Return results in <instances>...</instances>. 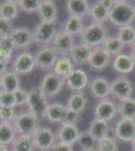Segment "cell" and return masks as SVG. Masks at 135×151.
Here are the masks:
<instances>
[{"mask_svg": "<svg viewBox=\"0 0 135 151\" xmlns=\"http://www.w3.org/2000/svg\"><path fill=\"white\" fill-rule=\"evenodd\" d=\"M17 135L32 136L34 132L40 127V118L28 111L20 112L16 115L13 122Z\"/></svg>", "mask_w": 135, "mask_h": 151, "instance_id": "cell-5", "label": "cell"}, {"mask_svg": "<svg viewBox=\"0 0 135 151\" xmlns=\"http://www.w3.org/2000/svg\"><path fill=\"white\" fill-rule=\"evenodd\" d=\"M91 5L87 0H68L66 1V9L69 16L84 18L89 15Z\"/></svg>", "mask_w": 135, "mask_h": 151, "instance_id": "cell-21", "label": "cell"}, {"mask_svg": "<svg viewBox=\"0 0 135 151\" xmlns=\"http://www.w3.org/2000/svg\"><path fill=\"white\" fill-rule=\"evenodd\" d=\"M116 37L124 45H132L135 43V28L132 25L120 27L117 31Z\"/></svg>", "mask_w": 135, "mask_h": 151, "instance_id": "cell-36", "label": "cell"}, {"mask_svg": "<svg viewBox=\"0 0 135 151\" xmlns=\"http://www.w3.org/2000/svg\"><path fill=\"white\" fill-rule=\"evenodd\" d=\"M134 18V5L127 1H115L114 6L109 12V21L119 28L131 25Z\"/></svg>", "mask_w": 135, "mask_h": 151, "instance_id": "cell-2", "label": "cell"}, {"mask_svg": "<svg viewBox=\"0 0 135 151\" xmlns=\"http://www.w3.org/2000/svg\"><path fill=\"white\" fill-rule=\"evenodd\" d=\"M62 24L58 20L40 21L33 29V43L40 47L51 45L61 29Z\"/></svg>", "mask_w": 135, "mask_h": 151, "instance_id": "cell-1", "label": "cell"}, {"mask_svg": "<svg viewBox=\"0 0 135 151\" xmlns=\"http://www.w3.org/2000/svg\"><path fill=\"white\" fill-rule=\"evenodd\" d=\"M65 86V79L58 77L53 72H48L41 78L38 89L43 96L48 100L58 96Z\"/></svg>", "mask_w": 135, "mask_h": 151, "instance_id": "cell-4", "label": "cell"}, {"mask_svg": "<svg viewBox=\"0 0 135 151\" xmlns=\"http://www.w3.org/2000/svg\"><path fill=\"white\" fill-rule=\"evenodd\" d=\"M11 151H36L31 136L17 135L10 145Z\"/></svg>", "mask_w": 135, "mask_h": 151, "instance_id": "cell-33", "label": "cell"}, {"mask_svg": "<svg viewBox=\"0 0 135 151\" xmlns=\"http://www.w3.org/2000/svg\"><path fill=\"white\" fill-rule=\"evenodd\" d=\"M89 77L88 74L82 69H75L65 79V85L73 93L83 92L89 86Z\"/></svg>", "mask_w": 135, "mask_h": 151, "instance_id": "cell-13", "label": "cell"}, {"mask_svg": "<svg viewBox=\"0 0 135 151\" xmlns=\"http://www.w3.org/2000/svg\"><path fill=\"white\" fill-rule=\"evenodd\" d=\"M78 144L82 149H88V148H95L97 141L94 139L88 130L81 131L79 138H78Z\"/></svg>", "mask_w": 135, "mask_h": 151, "instance_id": "cell-39", "label": "cell"}, {"mask_svg": "<svg viewBox=\"0 0 135 151\" xmlns=\"http://www.w3.org/2000/svg\"><path fill=\"white\" fill-rule=\"evenodd\" d=\"M14 97H15L16 107L26 106L28 98V91H26L23 88H20V89H18L17 91L14 92Z\"/></svg>", "mask_w": 135, "mask_h": 151, "instance_id": "cell-43", "label": "cell"}, {"mask_svg": "<svg viewBox=\"0 0 135 151\" xmlns=\"http://www.w3.org/2000/svg\"><path fill=\"white\" fill-rule=\"evenodd\" d=\"M96 149L98 151H118V143L114 137L108 135L97 141Z\"/></svg>", "mask_w": 135, "mask_h": 151, "instance_id": "cell-38", "label": "cell"}, {"mask_svg": "<svg viewBox=\"0 0 135 151\" xmlns=\"http://www.w3.org/2000/svg\"><path fill=\"white\" fill-rule=\"evenodd\" d=\"M13 28V23L11 20L0 17V37L9 36Z\"/></svg>", "mask_w": 135, "mask_h": 151, "instance_id": "cell-42", "label": "cell"}, {"mask_svg": "<svg viewBox=\"0 0 135 151\" xmlns=\"http://www.w3.org/2000/svg\"><path fill=\"white\" fill-rule=\"evenodd\" d=\"M134 11H135V5H134Z\"/></svg>", "mask_w": 135, "mask_h": 151, "instance_id": "cell-53", "label": "cell"}, {"mask_svg": "<svg viewBox=\"0 0 135 151\" xmlns=\"http://www.w3.org/2000/svg\"><path fill=\"white\" fill-rule=\"evenodd\" d=\"M125 45L120 41L116 36H108L102 45V48L110 55H121L123 52Z\"/></svg>", "mask_w": 135, "mask_h": 151, "instance_id": "cell-34", "label": "cell"}, {"mask_svg": "<svg viewBox=\"0 0 135 151\" xmlns=\"http://www.w3.org/2000/svg\"><path fill=\"white\" fill-rule=\"evenodd\" d=\"M58 58V55L51 48V45L40 47L38 50V52L34 53V60H35L36 68L43 70H53V68Z\"/></svg>", "mask_w": 135, "mask_h": 151, "instance_id": "cell-11", "label": "cell"}, {"mask_svg": "<svg viewBox=\"0 0 135 151\" xmlns=\"http://www.w3.org/2000/svg\"><path fill=\"white\" fill-rule=\"evenodd\" d=\"M0 86H1V76H0Z\"/></svg>", "mask_w": 135, "mask_h": 151, "instance_id": "cell-52", "label": "cell"}, {"mask_svg": "<svg viewBox=\"0 0 135 151\" xmlns=\"http://www.w3.org/2000/svg\"><path fill=\"white\" fill-rule=\"evenodd\" d=\"M131 147H132V151H135V138L131 141Z\"/></svg>", "mask_w": 135, "mask_h": 151, "instance_id": "cell-51", "label": "cell"}, {"mask_svg": "<svg viewBox=\"0 0 135 151\" xmlns=\"http://www.w3.org/2000/svg\"><path fill=\"white\" fill-rule=\"evenodd\" d=\"M35 69L36 65L35 60H34V55L26 50L19 52L18 55H15L10 64V70L18 75L19 77L30 74Z\"/></svg>", "mask_w": 135, "mask_h": 151, "instance_id": "cell-6", "label": "cell"}, {"mask_svg": "<svg viewBox=\"0 0 135 151\" xmlns=\"http://www.w3.org/2000/svg\"><path fill=\"white\" fill-rule=\"evenodd\" d=\"M0 4H1V2H0Z\"/></svg>", "mask_w": 135, "mask_h": 151, "instance_id": "cell-54", "label": "cell"}, {"mask_svg": "<svg viewBox=\"0 0 135 151\" xmlns=\"http://www.w3.org/2000/svg\"><path fill=\"white\" fill-rule=\"evenodd\" d=\"M89 16L95 23L104 24L105 21L109 20V11L105 9L99 2H96L95 4L91 5Z\"/></svg>", "mask_w": 135, "mask_h": 151, "instance_id": "cell-35", "label": "cell"}, {"mask_svg": "<svg viewBox=\"0 0 135 151\" xmlns=\"http://www.w3.org/2000/svg\"><path fill=\"white\" fill-rule=\"evenodd\" d=\"M20 10H19L17 0H4L0 4V17L13 21L18 17Z\"/></svg>", "mask_w": 135, "mask_h": 151, "instance_id": "cell-28", "label": "cell"}, {"mask_svg": "<svg viewBox=\"0 0 135 151\" xmlns=\"http://www.w3.org/2000/svg\"><path fill=\"white\" fill-rule=\"evenodd\" d=\"M98 2H99L105 9H107L109 12L115 4V1H113V0H100V1H98Z\"/></svg>", "mask_w": 135, "mask_h": 151, "instance_id": "cell-46", "label": "cell"}, {"mask_svg": "<svg viewBox=\"0 0 135 151\" xmlns=\"http://www.w3.org/2000/svg\"><path fill=\"white\" fill-rule=\"evenodd\" d=\"M132 92H133L132 83L125 76L117 77L110 83V96L119 102L130 98Z\"/></svg>", "mask_w": 135, "mask_h": 151, "instance_id": "cell-9", "label": "cell"}, {"mask_svg": "<svg viewBox=\"0 0 135 151\" xmlns=\"http://www.w3.org/2000/svg\"><path fill=\"white\" fill-rule=\"evenodd\" d=\"M114 135L120 141L131 142L135 138V120L121 118L115 124Z\"/></svg>", "mask_w": 135, "mask_h": 151, "instance_id": "cell-15", "label": "cell"}, {"mask_svg": "<svg viewBox=\"0 0 135 151\" xmlns=\"http://www.w3.org/2000/svg\"><path fill=\"white\" fill-rule=\"evenodd\" d=\"M107 37V29L104 24L95 22L85 26L84 30L80 35L81 42L92 48L102 47L103 42Z\"/></svg>", "mask_w": 135, "mask_h": 151, "instance_id": "cell-3", "label": "cell"}, {"mask_svg": "<svg viewBox=\"0 0 135 151\" xmlns=\"http://www.w3.org/2000/svg\"><path fill=\"white\" fill-rule=\"evenodd\" d=\"M84 28L85 25H84L83 18L76 17V16H69L63 24L62 30L75 37L77 35L80 36L81 33L84 30Z\"/></svg>", "mask_w": 135, "mask_h": 151, "instance_id": "cell-29", "label": "cell"}, {"mask_svg": "<svg viewBox=\"0 0 135 151\" xmlns=\"http://www.w3.org/2000/svg\"><path fill=\"white\" fill-rule=\"evenodd\" d=\"M51 151H74V147L72 145H68L65 143L56 142V144L51 149Z\"/></svg>", "mask_w": 135, "mask_h": 151, "instance_id": "cell-45", "label": "cell"}, {"mask_svg": "<svg viewBox=\"0 0 135 151\" xmlns=\"http://www.w3.org/2000/svg\"><path fill=\"white\" fill-rule=\"evenodd\" d=\"M131 151H132V150H131Z\"/></svg>", "mask_w": 135, "mask_h": 151, "instance_id": "cell-55", "label": "cell"}, {"mask_svg": "<svg viewBox=\"0 0 135 151\" xmlns=\"http://www.w3.org/2000/svg\"><path fill=\"white\" fill-rule=\"evenodd\" d=\"M14 52L15 47L10 37L9 36L0 37V60L7 65H10L14 58Z\"/></svg>", "mask_w": 135, "mask_h": 151, "instance_id": "cell-31", "label": "cell"}, {"mask_svg": "<svg viewBox=\"0 0 135 151\" xmlns=\"http://www.w3.org/2000/svg\"><path fill=\"white\" fill-rule=\"evenodd\" d=\"M31 137L36 151H51L58 142L56 134L50 127L45 126H40Z\"/></svg>", "mask_w": 135, "mask_h": 151, "instance_id": "cell-8", "label": "cell"}, {"mask_svg": "<svg viewBox=\"0 0 135 151\" xmlns=\"http://www.w3.org/2000/svg\"><path fill=\"white\" fill-rule=\"evenodd\" d=\"M0 107H10V108H16L14 93L0 91Z\"/></svg>", "mask_w": 135, "mask_h": 151, "instance_id": "cell-41", "label": "cell"}, {"mask_svg": "<svg viewBox=\"0 0 135 151\" xmlns=\"http://www.w3.org/2000/svg\"><path fill=\"white\" fill-rule=\"evenodd\" d=\"M74 70H75V65L70 57H58L51 72H53L58 77L66 79Z\"/></svg>", "mask_w": 135, "mask_h": 151, "instance_id": "cell-27", "label": "cell"}, {"mask_svg": "<svg viewBox=\"0 0 135 151\" xmlns=\"http://www.w3.org/2000/svg\"><path fill=\"white\" fill-rule=\"evenodd\" d=\"M0 151H11L9 146H2L0 145Z\"/></svg>", "mask_w": 135, "mask_h": 151, "instance_id": "cell-49", "label": "cell"}, {"mask_svg": "<svg viewBox=\"0 0 135 151\" xmlns=\"http://www.w3.org/2000/svg\"><path fill=\"white\" fill-rule=\"evenodd\" d=\"M130 57H131L132 60H134L135 63V43H133V45H131V50H130Z\"/></svg>", "mask_w": 135, "mask_h": 151, "instance_id": "cell-48", "label": "cell"}, {"mask_svg": "<svg viewBox=\"0 0 135 151\" xmlns=\"http://www.w3.org/2000/svg\"><path fill=\"white\" fill-rule=\"evenodd\" d=\"M15 50H22L23 52L33 43V31L27 26L14 27L9 35Z\"/></svg>", "mask_w": 135, "mask_h": 151, "instance_id": "cell-10", "label": "cell"}, {"mask_svg": "<svg viewBox=\"0 0 135 151\" xmlns=\"http://www.w3.org/2000/svg\"><path fill=\"white\" fill-rule=\"evenodd\" d=\"M75 45V37L64 30H61L53 40L51 47L58 57H69Z\"/></svg>", "mask_w": 135, "mask_h": 151, "instance_id": "cell-12", "label": "cell"}, {"mask_svg": "<svg viewBox=\"0 0 135 151\" xmlns=\"http://www.w3.org/2000/svg\"><path fill=\"white\" fill-rule=\"evenodd\" d=\"M88 87L92 96L98 100L107 99L110 96V83L103 77H97L91 80Z\"/></svg>", "mask_w": 135, "mask_h": 151, "instance_id": "cell-19", "label": "cell"}, {"mask_svg": "<svg viewBox=\"0 0 135 151\" xmlns=\"http://www.w3.org/2000/svg\"><path fill=\"white\" fill-rule=\"evenodd\" d=\"M15 108L10 107H0V121L7 123H13L16 118Z\"/></svg>", "mask_w": 135, "mask_h": 151, "instance_id": "cell-40", "label": "cell"}, {"mask_svg": "<svg viewBox=\"0 0 135 151\" xmlns=\"http://www.w3.org/2000/svg\"><path fill=\"white\" fill-rule=\"evenodd\" d=\"M41 0H17L20 12L24 14H36L40 6Z\"/></svg>", "mask_w": 135, "mask_h": 151, "instance_id": "cell-37", "label": "cell"}, {"mask_svg": "<svg viewBox=\"0 0 135 151\" xmlns=\"http://www.w3.org/2000/svg\"><path fill=\"white\" fill-rule=\"evenodd\" d=\"M117 111H118V115L122 119L135 120V98L130 97L128 99L119 102Z\"/></svg>", "mask_w": 135, "mask_h": 151, "instance_id": "cell-32", "label": "cell"}, {"mask_svg": "<svg viewBox=\"0 0 135 151\" xmlns=\"http://www.w3.org/2000/svg\"><path fill=\"white\" fill-rule=\"evenodd\" d=\"M88 131L94 137L96 141H99L102 138L108 136V133H109V124L106 121L100 120L98 118H94L90 122Z\"/></svg>", "mask_w": 135, "mask_h": 151, "instance_id": "cell-26", "label": "cell"}, {"mask_svg": "<svg viewBox=\"0 0 135 151\" xmlns=\"http://www.w3.org/2000/svg\"><path fill=\"white\" fill-rule=\"evenodd\" d=\"M81 131L78 126L71 125V124L62 123L56 131V140L58 142L65 143L68 145H74L78 142Z\"/></svg>", "mask_w": 135, "mask_h": 151, "instance_id": "cell-16", "label": "cell"}, {"mask_svg": "<svg viewBox=\"0 0 135 151\" xmlns=\"http://www.w3.org/2000/svg\"><path fill=\"white\" fill-rule=\"evenodd\" d=\"M87 102V96L83 92H76V93H72L69 96L66 106H67L68 110L81 114L85 111Z\"/></svg>", "mask_w": 135, "mask_h": 151, "instance_id": "cell-24", "label": "cell"}, {"mask_svg": "<svg viewBox=\"0 0 135 151\" xmlns=\"http://www.w3.org/2000/svg\"><path fill=\"white\" fill-rule=\"evenodd\" d=\"M68 108L66 105L61 103H50L45 110V117L48 122L51 124H62L65 122Z\"/></svg>", "mask_w": 135, "mask_h": 151, "instance_id": "cell-18", "label": "cell"}, {"mask_svg": "<svg viewBox=\"0 0 135 151\" xmlns=\"http://www.w3.org/2000/svg\"><path fill=\"white\" fill-rule=\"evenodd\" d=\"M7 70H8V65L0 60V76L5 74Z\"/></svg>", "mask_w": 135, "mask_h": 151, "instance_id": "cell-47", "label": "cell"}, {"mask_svg": "<svg viewBox=\"0 0 135 151\" xmlns=\"http://www.w3.org/2000/svg\"><path fill=\"white\" fill-rule=\"evenodd\" d=\"M80 151H98V150L95 147V148H88V149H81Z\"/></svg>", "mask_w": 135, "mask_h": 151, "instance_id": "cell-50", "label": "cell"}, {"mask_svg": "<svg viewBox=\"0 0 135 151\" xmlns=\"http://www.w3.org/2000/svg\"><path fill=\"white\" fill-rule=\"evenodd\" d=\"M21 88L20 77L13 73L12 70H7L5 74L1 76V86L0 91L14 93L18 89Z\"/></svg>", "mask_w": 135, "mask_h": 151, "instance_id": "cell-23", "label": "cell"}, {"mask_svg": "<svg viewBox=\"0 0 135 151\" xmlns=\"http://www.w3.org/2000/svg\"><path fill=\"white\" fill-rule=\"evenodd\" d=\"M117 114H118L117 105L115 104L114 101L110 100L109 98L99 100L94 108L95 118L106 121V122L113 120Z\"/></svg>", "mask_w": 135, "mask_h": 151, "instance_id": "cell-14", "label": "cell"}, {"mask_svg": "<svg viewBox=\"0 0 135 151\" xmlns=\"http://www.w3.org/2000/svg\"><path fill=\"white\" fill-rule=\"evenodd\" d=\"M17 137V132L13 123H7L0 121V145L9 146Z\"/></svg>", "mask_w": 135, "mask_h": 151, "instance_id": "cell-30", "label": "cell"}, {"mask_svg": "<svg viewBox=\"0 0 135 151\" xmlns=\"http://www.w3.org/2000/svg\"><path fill=\"white\" fill-rule=\"evenodd\" d=\"M48 104H50L48 100L43 96L38 89V86L28 90V98L26 103V108L28 112L32 113L40 119L43 118Z\"/></svg>", "mask_w": 135, "mask_h": 151, "instance_id": "cell-7", "label": "cell"}, {"mask_svg": "<svg viewBox=\"0 0 135 151\" xmlns=\"http://www.w3.org/2000/svg\"><path fill=\"white\" fill-rule=\"evenodd\" d=\"M80 120H81V114L68 110L67 115H66V118H65V122H64V123H67V124H71V125H76V126H77L78 124H79Z\"/></svg>", "mask_w": 135, "mask_h": 151, "instance_id": "cell-44", "label": "cell"}, {"mask_svg": "<svg viewBox=\"0 0 135 151\" xmlns=\"http://www.w3.org/2000/svg\"><path fill=\"white\" fill-rule=\"evenodd\" d=\"M110 60H111V55L105 52L102 47H99L93 48L88 65L92 70L102 72V70L108 68V65L110 64Z\"/></svg>", "mask_w": 135, "mask_h": 151, "instance_id": "cell-17", "label": "cell"}, {"mask_svg": "<svg viewBox=\"0 0 135 151\" xmlns=\"http://www.w3.org/2000/svg\"><path fill=\"white\" fill-rule=\"evenodd\" d=\"M113 68L120 74L127 75L134 70L135 63L129 55L121 53V55L115 57V60H113Z\"/></svg>", "mask_w": 135, "mask_h": 151, "instance_id": "cell-25", "label": "cell"}, {"mask_svg": "<svg viewBox=\"0 0 135 151\" xmlns=\"http://www.w3.org/2000/svg\"><path fill=\"white\" fill-rule=\"evenodd\" d=\"M92 47L84 45L83 42H79L74 45L69 57L71 58L75 65H88V63H89L91 55H92Z\"/></svg>", "mask_w": 135, "mask_h": 151, "instance_id": "cell-20", "label": "cell"}, {"mask_svg": "<svg viewBox=\"0 0 135 151\" xmlns=\"http://www.w3.org/2000/svg\"><path fill=\"white\" fill-rule=\"evenodd\" d=\"M36 14L40 21H55L58 20V9L56 2L53 0H41Z\"/></svg>", "mask_w": 135, "mask_h": 151, "instance_id": "cell-22", "label": "cell"}]
</instances>
